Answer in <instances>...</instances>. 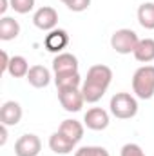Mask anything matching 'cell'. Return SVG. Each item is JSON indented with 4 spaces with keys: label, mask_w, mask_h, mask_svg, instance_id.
Listing matches in <instances>:
<instances>
[{
    "label": "cell",
    "mask_w": 154,
    "mask_h": 156,
    "mask_svg": "<svg viewBox=\"0 0 154 156\" xmlns=\"http://www.w3.org/2000/svg\"><path fill=\"white\" fill-rule=\"evenodd\" d=\"M111 82H113V71H111V67H107L103 64L91 66L89 71H87L85 80L82 82L83 100L87 104H96L107 93Z\"/></svg>",
    "instance_id": "1"
},
{
    "label": "cell",
    "mask_w": 154,
    "mask_h": 156,
    "mask_svg": "<svg viewBox=\"0 0 154 156\" xmlns=\"http://www.w3.org/2000/svg\"><path fill=\"white\" fill-rule=\"evenodd\" d=\"M132 91L142 100L154 96V66H142L132 75Z\"/></svg>",
    "instance_id": "2"
},
{
    "label": "cell",
    "mask_w": 154,
    "mask_h": 156,
    "mask_svg": "<svg viewBox=\"0 0 154 156\" xmlns=\"http://www.w3.org/2000/svg\"><path fill=\"white\" fill-rule=\"evenodd\" d=\"M111 113L113 116L120 118V120H129L134 118L138 113V102L131 93H116L111 98Z\"/></svg>",
    "instance_id": "3"
},
{
    "label": "cell",
    "mask_w": 154,
    "mask_h": 156,
    "mask_svg": "<svg viewBox=\"0 0 154 156\" xmlns=\"http://www.w3.org/2000/svg\"><path fill=\"white\" fill-rule=\"evenodd\" d=\"M138 42L140 38L132 29H118L111 37V47L120 55H131L134 53Z\"/></svg>",
    "instance_id": "4"
},
{
    "label": "cell",
    "mask_w": 154,
    "mask_h": 156,
    "mask_svg": "<svg viewBox=\"0 0 154 156\" xmlns=\"http://www.w3.org/2000/svg\"><path fill=\"white\" fill-rule=\"evenodd\" d=\"M58 100L62 104V107L67 113H78L85 100L82 94V87H75V89H58Z\"/></svg>",
    "instance_id": "5"
},
{
    "label": "cell",
    "mask_w": 154,
    "mask_h": 156,
    "mask_svg": "<svg viewBox=\"0 0 154 156\" xmlns=\"http://www.w3.org/2000/svg\"><path fill=\"white\" fill-rule=\"evenodd\" d=\"M40 149H42V142L33 133L22 134L15 142V154L16 156H38Z\"/></svg>",
    "instance_id": "6"
},
{
    "label": "cell",
    "mask_w": 154,
    "mask_h": 156,
    "mask_svg": "<svg viewBox=\"0 0 154 156\" xmlns=\"http://www.w3.org/2000/svg\"><path fill=\"white\" fill-rule=\"evenodd\" d=\"M33 24L42 29V31H53L56 29V24H58V13L54 7H49V5H44L38 7L37 13L33 15Z\"/></svg>",
    "instance_id": "7"
},
{
    "label": "cell",
    "mask_w": 154,
    "mask_h": 156,
    "mask_svg": "<svg viewBox=\"0 0 154 156\" xmlns=\"http://www.w3.org/2000/svg\"><path fill=\"white\" fill-rule=\"evenodd\" d=\"M83 125L91 131H103L109 127V113L102 107H91L83 116Z\"/></svg>",
    "instance_id": "8"
},
{
    "label": "cell",
    "mask_w": 154,
    "mask_h": 156,
    "mask_svg": "<svg viewBox=\"0 0 154 156\" xmlns=\"http://www.w3.org/2000/svg\"><path fill=\"white\" fill-rule=\"evenodd\" d=\"M20 120H22V105L15 100L4 102V105L0 107V122L11 127V125H18Z\"/></svg>",
    "instance_id": "9"
},
{
    "label": "cell",
    "mask_w": 154,
    "mask_h": 156,
    "mask_svg": "<svg viewBox=\"0 0 154 156\" xmlns=\"http://www.w3.org/2000/svg\"><path fill=\"white\" fill-rule=\"evenodd\" d=\"M75 147H76V142L65 136L62 131H56L49 136V149L56 154H69L75 151Z\"/></svg>",
    "instance_id": "10"
},
{
    "label": "cell",
    "mask_w": 154,
    "mask_h": 156,
    "mask_svg": "<svg viewBox=\"0 0 154 156\" xmlns=\"http://www.w3.org/2000/svg\"><path fill=\"white\" fill-rule=\"evenodd\" d=\"M80 64H78V58L73 53H58L53 60V71L54 75H60V73H76Z\"/></svg>",
    "instance_id": "11"
},
{
    "label": "cell",
    "mask_w": 154,
    "mask_h": 156,
    "mask_svg": "<svg viewBox=\"0 0 154 156\" xmlns=\"http://www.w3.org/2000/svg\"><path fill=\"white\" fill-rule=\"evenodd\" d=\"M67 44H69V35L64 29H53V31H49L45 40H44L45 49L51 51V53H64V49L67 47Z\"/></svg>",
    "instance_id": "12"
},
{
    "label": "cell",
    "mask_w": 154,
    "mask_h": 156,
    "mask_svg": "<svg viewBox=\"0 0 154 156\" xmlns=\"http://www.w3.org/2000/svg\"><path fill=\"white\" fill-rule=\"evenodd\" d=\"M26 80L29 82V85H33V87H37V89H44V87H47L49 82H51V73H49V69L44 67V66H33V67L29 69Z\"/></svg>",
    "instance_id": "13"
},
{
    "label": "cell",
    "mask_w": 154,
    "mask_h": 156,
    "mask_svg": "<svg viewBox=\"0 0 154 156\" xmlns=\"http://www.w3.org/2000/svg\"><path fill=\"white\" fill-rule=\"evenodd\" d=\"M18 35H20V24H18V20L4 15L0 18V40L9 42V40H15Z\"/></svg>",
    "instance_id": "14"
},
{
    "label": "cell",
    "mask_w": 154,
    "mask_h": 156,
    "mask_svg": "<svg viewBox=\"0 0 154 156\" xmlns=\"http://www.w3.org/2000/svg\"><path fill=\"white\" fill-rule=\"evenodd\" d=\"M134 58L138 62H143V64H149L154 60V40L152 38H142L138 42L136 49H134Z\"/></svg>",
    "instance_id": "15"
},
{
    "label": "cell",
    "mask_w": 154,
    "mask_h": 156,
    "mask_svg": "<svg viewBox=\"0 0 154 156\" xmlns=\"http://www.w3.org/2000/svg\"><path fill=\"white\" fill-rule=\"evenodd\" d=\"M58 131H62L65 136H69L71 140H75V142H80L82 138H83V125L78 122V120H64L62 123H60V127H58Z\"/></svg>",
    "instance_id": "16"
},
{
    "label": "cell",
    "mask_w": 154,
    "mask_h": 156,
    "mask_svg": "<svg viewBox=\"0 0 154 156\" xmlns=\"http://www.w3.org/2000/svg\"><path fill=\"white\" fill-rule=\"evenodd\" d=\"M54 83L56 89H75V87H82V76L80 73H60L54 75Z\"/></svg>",
    "instance_id": "17"
},
{
    "label": "cell",
    "mask_w": 154,
    "mask_h": 156,
    "mask_svg": "<svg viewBox=\"0 0 154 156\" xmlns=\"http://www.w3.org/2000/svg\"><path fill=\"white\" fill-rule=\"evenodd\" d=\"M29 64L24 56L16 55V56H11V62H9V67H7V73L11 75L13 78H24L27 76L29 73Z\"/></svg>",
    "instance_id": "18"
},
{
    "label": "cell",
    "mask_w": 154,
    "mask_h": 156,
    "mask_svg": "<svg viewBox=\"0 0 154 156\" xmlns=\"http://www.w3.org/2000/svg\"><path fill=\"white\" fill-rule=\"evenodd\" d=\"M138 22L143 29H154V4L145 2L138 7Z\"/></svg>",
    "instance_id": "19"
},
{
    "label": "cell",
    "mask_w": 154,
    "mask_h": 156,
    "mask_svg": "<svg viewBox=\"0 0 154 156\" xmlns=\"http://www.w3.org/2000/svg\"><path fill=\"white\" fill-rule=\"evenodd\" d=\"M75 156H111L105 147H98V145H85L75 151Z\"/></svg>",
    "instance_id": "20"
},
{
    "label": "cell",
    "mask_w": 154,
    "mask_h": 156,
    "mask_svg": "<svg viewBox=\"0 0 154 156\" xmlns=\"http://www.w3.org/2000/svg\"><path fill=\"white\" fill-rule=\"evenodd\" d=\"M9 2H11V9L20 15H26V13L33 11V7H35V0H9Z\"/></svg>",
    "instance_id": "21"
},
{
    "label": "cell",
    "mask_w": 154,
    "mask_h": 156,
    "mask_svg": "<svg viewBox=\"0 0 154 156\" xmlns=\"http://www.w3.org/2000/svg\"><path fill=\"white\" fill-rule=\"evenodd\" d=\"M120 156H145V153H143V149L138 144H125L121 147Z\"/></svg>",
    "instance_id": "22"
},
{
    "label": "cell",
    "mask_w": 154,
    "mask_h": 156,
    "mask_svg": "<svg viewBox=\"0 0 154 156\" xmlns=\"http://www.w3.org/2000/svg\"><path fill=\"white\" fill-rule=\"evenodd\" d=\"M65 5H67V9H69V11L82 13V11H85V9L91 5V0H69Z\"/></svg>",
    "instance_id": "23"
},
{
    "label": "cell",
    "mask_w": 154,
    "mask_h": 156,
    "mask_svg": "<svg viewBox=\"0 0 154 156\" xmlns=\"http://www.w3.org/2000/svg\"><path fill=\"white\" fill-rule=\"evenodd\" d=\"M9 62H11V58L7 56V53H5V51H2V66H0V73H5V71H7Z\"/></svg>",
    "instance_id": "24"
},
{
    "label": "cell",
    "mask_w": 154,
    "mask_h": 156,
    "mask_svg": "<svg viewBox=\"0 0 154 156\" xmlns=\"http://www.w3.org/2000/svg\"><path fill=\"white\" fill-rule=\"evenodd\" d=\"M0 134H2V138H0V145H4L5 142H7V125H0Z\"/></svg>",
    "instance_id": "25"
},
{
    "label": "cell",
    "mask_w": 154,
    "mask_h": 156,
    "mask_svg": "<svg viewBox=\"0 0 154 156\" xmlns=\"http://www.w3.org/2000/svg\"><path fill=\"white\" fill-rule=\"evenodd\" d=\"M7 7H11V2L9 0H0V15L4 16V13L7 11Z\"/></svg>",
    "instance_id": "26"
},
{
    "label": "cell",
    "mask_w": 154,
    "mask_h": 156,
    "mask_svg": "<svg viewBox=\"0 0 154 156\" xmlns=\"http://www.w3.org/2000/svg\"><path fill=\"white\" fill-rule=\"evenodd\" d=\"M62 2H64V4H67V2H69V0H62Z\"/></svg>",
    "instance_id": "27"
}]
</instances>
